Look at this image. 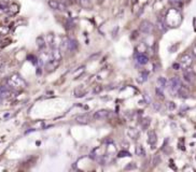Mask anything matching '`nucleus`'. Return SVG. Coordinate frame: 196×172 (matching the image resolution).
<instances>
[{"instance_id": "1", "label": "nucleus", "mask_w": 196, "mask_h": 172, "mask_svg": "<svg viewBox=\"0 0 196 172\" xmlns=\"http://www.w3.org/2000/svg\"><path fill=\"white\" fill-rule=\"evenodd\" d=\"M7 84L10 86L12 90H21V88H25L27 86L26 82L20 74H13L7 80Z\"/></svg>"}, {"instance_id": "2", "label": "nucleus", "mask_w": 196, "mask_h": 172, "mask_svg": "<svg viewBox=\"0 0 196 172\" xmlns=\"http://www.w3.org/2000/svg\"><path fill=\"white\" fill-rule=\"evenodd\" d=\"M179 63L181 68H183V69H186V68L191 67L193 63V55H191L190 53L183 54L182 56L180 57Z\"/></svg>"}, {"instance_id": "3", "label": "nucleus", "mask_w": 196, "mask_h": 172, "mask_svg": "<svg viewBox=\"0 0 196 172\" xmlns=\"http://www.w3.org/2000/svg\"><path fill=\"white\" fill-rule=\"evenodd\" d=\"M181 86H182V83H181V80H180L179 76L171 78V80L169 81V90L171 93L173 94L178 93V90H180Z\"/></svg>"}, {"instance_id": "4", "label": "nucleus", "mask_w": 196, "mask_h": 172, "mask_svg": "<svg viewBox=\"0 0 196 172\" xmlns=\"http://www.w3.org/2000/svg\"><path fill=\"white\" fill-rule=\"evenodd\" d=\"M183 79H184V81L188 83H193L194 81H195L196 74H195V72H194V70H193L191 67H189V68H186V69L183 70Z\"/></svg>"}, {"instance_id": "5", "label": "nucleus", "mask_w": 196, "mask_h": 172, "mask_svg": "<svg viewBox=\"0 0 196 172\" xmlns=\"http://www.w3.org/2000/svg\"><path fill=\"white\" fill-rule=\"evenodd\" d=\"M154 29V25L149 20H143L142 23L140 24V30L143 33H151Z\"/></svg>"}, {"instance_id": "6", "label": "nucleus", "mask_w": 196, "mask_h": 172, "mask_svg": "<svg viewBox=\"0 0 196 172\" xmlns=\"http://www.w3.org/2000/svg\"><path fill=\"white\" fill-rule=\"evenodd\" d=\"M109 115H110V111L103 109V110H98V111H96V112L94 113L93 118L100 121V119H105L107 117H109Z\"/></svg>"}, {"instance_id": "7", "label": "nucleus", "mask_w": 196, "mask_h": 172, "mask_svg": "<svg viewBox=\"0 0 196 172\" xmlns=\"http://www.w3.org/2000/svg\"><path fill=\"white\" fill-rule=\"evenodd\" d=\"M135 58H136L137 63H139V65H146V63H149V58H148V56L144 53H138L137 52L135 54Z\"/></svg>"}, {"instance_id": "8", "label": "nucleus", "mask_w": 196, "mask_h": 172, "mask_svg": "<svg viewBox=\"0 0 196 172\" xmlns=\"http://www.w3.org/2000/svg\"><path fill=\"white\" fill-rule=\"evenodd\" d=\"M74 119H76V122L79 123V124H88V123L91 122L92 117H91L88 114H81V115L76 116Z\"/></svg>"}, {"instance_id": "9", "label": "nucleus", "mask_w": 196, "mask_h": 172, "mask_svg": "<svg viewBox=\"0 0 196 172\" xmlns=\"http://www.w3.org/2000/svg\"><path fill=\"white\" fill-rule=\"evenodd\" d=\"M156 28L160 30L161 32H165L168 28L167 26L166 22H165V18L164 17H160L158 20H157V23H156Z\"/></svg>"}, {"instance_id": "10", "label": "nucleus", "mask_w": 196, "mask_h": 172, "mask_svg": "<svg viewBox=\"0 0 196 172\" xmlns=\"http://www.w3.org/2000/svg\"><path fill=\"white\" fill-rule=\"evenodd\" d=\"M148 137H149L148 141H149L150 145H151V147H152V149H154V147H155V145H156V142H157V137H156L155 131H153V130L149 131V135H148Z\"/></svg>"}, {"instance_id": "11", "label": "nucleus", "mask_w": 196, "mask_h": 172, "mask_svg": "<svg viewBox=\"0 0 196 172\" xmlns=\"http://www.w3.org/2000/svg\"><path fill=\"white\" fill-rule=\"evenodd\" d=\"M76 47H78V42H76V40H74V39H68L67 40L66 49L69 51V52H73V51H76Z\"/></svg>"}, {"instance_id": "12", "label": "nucleus", "mask_w": 196, "mask_h": 172, "mask_svg": "<svg viewBox=\"0 0 196 172\" xmlns=\"http://www.w3.org/2000/svg\"><path fill=\"white\" fill-rule=\"evenodd\" d=\"M178 94H179L180 97H182V98H186V97H189V90H188V87L184 85H182L180 87V90H178Z\"/></svg>"}, {"instance_id": "13", "label": "nucleus", "mask_w": 196, "mask_h": 172, "mask_svg": "<svg viewBox=\"0 0 196 172\" xmlns=\"http://www.w3.org/2000/svg\"><path fill=\"white\" fill-rule=\"evenodd\" d=\"M76 2L84 9H90L92 7V1L91 0H76Z\"/></svg>"}, {"instance_id": "14", "label": "nucleus", "mask_w": 196, "mask_h": 172, "mask_svg": "<svg viewBox=\"0 0 196 172\" xmlns=\"http://www.w3.org/2000/svg\"><path fill=\"white\" fill-rule=\"evenodd\" d=\"M47 4H49L51 9H53V10H59L60 1H58V0H49Z\"/></svg>"}, {"instance_id": "15", "label": "nucleus", "mask_w": 196, "mask_h": 172, "mask_svg": "<svg viewBox=\"0 0 196 172\" xmlns=\"http://www.w3.org/2000/svg\"><path fill=\"white\" fill-rule=\"evenodd\" d=\"M167 86V80L164 78V76H160L157 79V87H160L162 90H164Z\"/></svg>"}, {"instance_id": "16", "label": "nucleus", "mask_w": 196, "mask_h": 172, "mask_svg": "<svg viewBox=\"0 0 196 172\" xmlns=\"http://www.w3.org/2000/svg\"><path fill=\"white\" fill-rule=\"evenodd\" d=\"M52 56H53V59L59 60V61L63 58V55H62V53H60V51L58 49H54L53 52H52Z\"/></svg>"}, {"instance_id": "17", "label": "nucleus", "mask_w": 196, "mask_h": 172, "mask_svg": "<svg viewBox=\"0 0 196 172\" xmlns=\"http://www.w3.org/2000/svg\"><path fill=\"white\" fill-rule=\"evenodd\" d=\"M148 75H149V73L148 71H142V72H140L139 76H138V82L139 83H144L148 80Z\"/></svg>"}, {"instance_id": "18", "label": "nucleus", "mask_w": 196, "mask_h": 172, "mask_svg": "<svg viewBox=\"0 0 196 172\" xmlns=\"http://www.w3.org/2000/svg\"><path fill=\"white\" fill-rule=\"evenodd\" d=\"M160 162H161V155L160 154H155L152 158V166L153 167H156V166H158Z\"/></svg>"}, {"instance_id": "19", "label": "nucleus", "mask_w": 196, "mask_h": 172, "mask_svg": "<svg viewBox=\"0 0 196 172\" xmlns=\"http://www.w3.org/2000/svg\"><path fill=\"white\" fill-rule=\"evenodd\" d=\"M37 44H38V47L39 49H43L45 47V41H44L43 37H38L37 38Z\"/></svg>"}, {"instance_id": "20", "label": "nucleus", "mask_w": 196, "mask_h": 172, "mask_svg": "<svg viewBox=\"0 0 196 172\" xmlns=\"http://www.w3.org/2000/svg\"><path fill=\"white\" fill-rule=\"evenodd\" d=\"M127 135H128L130 138H133V139H138V133H136V131L132 128L127 130Z\"/></svg>"}, {"instance_id": "21", "label": "nucleus", "mask_w": 196, "mask_h": 172, "mask_svg": "<svg viewBox=\"0 0 196 172\" xmlns=\"http://www.w3.org/2000/svg\"><path fill=\"white\" fill-rule=\"evenodd\" d=\"M136 154L138 156H144L146 155V151H144V149L141 145H138L136 147Z\"/></svg>"}, {"instance_id": "22", "label": "nucleus", "mask_w": 196, "mask_h": 172, "mask_svg": "<svg viewBox=\"0 0 196 172\" xmlns=\"http://www.w3.org/2000/svg\"><path fill=\"white\" fill-rule=\"evenodd\" d=\"M84 69H85V67H80L76 70V73H74V79H79V76L82 75V73L84 72Z\"/></svg>"}, {"instance_id": "23", "label": "nucleus", "mask_w": 196, "mask_h": 172, "mask_svg": "<svg viewBox=\"0 0 196 172\" xmlns=\"http://www.w3.org/2000/svg\"><path fill=\"white\" fill-rule=\"evenodd\" d=\"M155 93H156V95H157V97H158V98H162V99H164V93H163V90H162V88H160V87H156V88H155Z\"/></svg>"}, {"instance_id": "24", "label": "nucleus", "mask_w": 196, "mask_h": 172, "mask_svg": "<svg viewBox=\"0 0 196 172\" xmlns=\"http://www.w3.org/2000/svg\"><path fill=\"white\" fill-rule=\"evenodd\" d=\"M101 90H103V87H101V85H96V86H94V88H93V94L97 95V94L101 93Z\"/></svg>"}, {"instance_id": "25", "label": "nucleus", "mask_w": 196, "mask_h": 172, "mask_svg": "<svg viewBox=\"0 0 196 172\" xmlns=\"http://www.w3.org/2000/svg\"><path fill=\"white\" fill-rule=\"evenodd\" d=\"M9 32V28L6 26H0V36H4V35H7Z\"/></svg>"}, {"instance_id": "26", "label": "nucleus", "mask_w": 196, "mask_h": 172, "mask_svg": "<svg viewBox=\"0 0 196 172\" xmlns=\"http://www.w3.org/2000/svg\"><path fill=\"white\" fill-rule=\"evenodd\" d=\"M150 123H151L150 118L143 119V122H142V128L144 129V130H146V129H148V127L150 126Z\"/></svg>"}, {"instance_id": "27", "label": "nucleus", "mask_w": 196, "mask_h": 172, "mask_svg": "<svg viewBox=\"0 0 196 172\" xmlns=\"http://www.w3.org/2000/svg\"><path fill=\"white\" fill-rule=\"evenodd\" d=\"M84 95H85V92H81L80 90H74V96L78 97V98H80V97H83Z\"/></svg>"}, {"instance_id": "28", "label": "nucleus", "mask_w": 196, "mask_h": 172, "mask_svg": "<svg viewBox=\"0 0 196 172\" xmlns=\"http://www.w3.org/2000/svg\"><path fill=\"white\" fill-rule=\"evenodd\" d=\"M167 108H168V110H175L176 109V104H175V102H173V101H169V102H167Z\"/></svg>"}, {"instance_id": "29", "label": "nucleus", "mask_w": 196, "mask_h": 172, "mask_svg": "<svg viewBox=\"0 0 196 172\" xmlns=\"http://www.w3.org/2000/svg\"><path fill=\"white\" fill-rule=\"evenodd\" d=\"M152 106H153V109L155 110V111H160V110H161V103H158V102H153L152 103Z\"/></svg>"}, {"instance_id": "30", "label": "nucleus", "mask_w": 196, "mask_h": 172, "mask_svg": "<svg viewBox=\"0 0 196 172\" xmlns=\"http://www.w3.org/2000/svg\"><path fill=\"white\" fill-rule=\"evenodd\" d=\"M47 39H49V43H50L51 45H53V43H54V36L53 35H49V36H47Z\"/></svg>"}, {"instance_id": "31", "label": "nucleus", "mask_w": 196, "mask_h": 172, "mask_svg": "<svg viewBox=\"0 0 196 172\" xmlns=\"http://www.w3.org/2000/svg\"><path fill=\"white\" fill-rule=\"evenodd\" d=\"M135 167H136V166H135V164H134V162H130L129 165L125 167V170H132V169H134Z\"/></svg>"}, {"instance_id": "32", "label": "nucleus", "mask_w": 196, "mask_h": 172, "mask_svg": "<svg viewBox=\"0 0 196 172\" xmlns=\"http://www.w3.org/2000/svg\"><path fill=\"white\" fill-rule=\"evenodd\" d=\"M99 55H100V53L98 52V53H96V54H94V55H92V56L88 58V60H94V59H96L97 57H99Z\"/></svg>"}, {"instance_id": "33", "label": "nucleus", "mask_w": 196, "mask_h": 172, "mask_svg": "<svg viewBox=\"0 0 196 172\" xmlns=\"http://www.w3.org/2000/svg\"><path fill=\"white\" fill-rule=\"evenodd\" d=\"M119 156L120 157H124V156H130V154L128 152H120L119 153Z\"/></svg>"}, {"instance_id": "34", "label": "nucleus", "mask_w": 196, "mask_h": 172, "mask_svg": "<svg viewBox=\"0 0 196 172\" xmlns=\"http://www.w3.org/2000/svg\"><path fill=\"white\" fill-rule=\"evenodd\" d=\"M173 68L175 70H179L180 68H181V66H180L179 63H173Z\"/></svg>"}, {"instance_id": "35", "label": "nucleus", "mask_w": 196, "mask_h": 172, "mask_svg": "<svg viewBox=\"0 0 196 172\" xmlns=\"http://www.w3.org/2000/svg\"><path fill=\"white\" fill-rule=\"evenodd\" d=\"M192 55L193 56H195L196 57V44L194 45V47H193V50H192Z\"/></svg>"}, {"instance_id": "36", "label": "nucleus", "mask_w": 196, "mask_h": 172, "mask_svg": "<svg viewBox=\"0 0 196 172\" xmlns=\"http://www.w3.org/2000/svg\"><path fill=\"white\" fill-rule=\"evenodd\" d=\"M2 68H4V63H0V70H2Z\"/></svg>"}, {"instance_id": "37", "label": "nucleus", "mask_w": 196, "mask_h": 172, "mask_svg": "<svg viewBox=\"0 0 196 172\" xmlns=\"http://www.w3.org/2000/svg\"><path fill=\"white\" fill-rule=\"evenodd\" d=\"M70 1H71V2H74V1H76V0H70Z\"/></svg>"}, {"instance_id": "38", "label": "nucleus", "mask_w": 196, "mask_h": 172, "mask_svg": "<svg viewBox=\"0 0 196 172\" xmlns=\"http://www.w3.org/2000/svg\"><path fill=\"white\" fill-rule=\"evenodd\" d=\"M98 1H99V2H103V0H98Z\"/></svg>"}]
</instances>
